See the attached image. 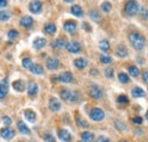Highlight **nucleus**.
Listing matches in <instances>:
<instances>
[{"mask_svg": "<svg viewBox=\"0 0 148 142\" xmlns=\"http://www.w3.org/2000/svg\"><path fill=\"white\" fill-rule=\"evenodd\" d=\"M60 107H62V105H60V102H59V100H58L57 98L51 97V98L49 99V109H50L51 111H54V113L58 111V110L60 109Z\"/></svg>", "mask_w": 148, "mask_h": 142, "instance_id": "nucleus-12", "label": "nucleus"}, {"mask_svg": "<svg viewBox=\"0 0 148 142\" xmlns=\"http://www.w3.org/2000/svg\"><path fill=\"white\" fill-rule=\"evenodd\" d=\"M0 137L5 140H12L14 137H15V130L9 127V126H6L3 128H1L0 131Z\"/></svg>", "mask_w": 148, "mask_h": 142, "instance_id": "nucleus-4", "label": "nucleus"}, {"mask_svg": "<svg viewBox=\"0 0 148 142\" xmlns=\"http://www.w3.org/2000/svg\"><path fill=\"white\" fill-rule=\"evenodd\" d=\"M7 5V0H0V8L5 7Z\"/></svg>", "mask_w": 148, "mask_h": 142, "instance_id": "nucleus-49", "label": "nucleus"}, {"mask_svg": "<svg viewBox=\"0 0 148 142\" xmlns=\"http://www.w3.org/2000/svg\"><path fill=\"white\" fill-rule=\"evenodd\" d=\"M89 16H90V18H91L92 20H95V22H98V20L100 19L99 13H98L97 10H95V9H92V10L89 12Z\"/></svg>", "mask_w": 148, "mask_h": 142, "instance_id": "nucleus-32", "label": "nucleus"}, {"mask_svg": "<svg viewBox=\"0 0 148 142\" xmlns=\"http://www.w3.org/2000/svg\"><path fill=\"white\" fill-rule=\"evenodd\" d=\"M10 17V13L6 12V10H1L0 12V20H7Z\"/></svg>", "mask_w": 148, "mask_h": 142, "instance_id": "nucleus-36", "label": "nucleus"}, {"mask_svg": "<svg viewBox=\"0 0 148 142\" xmlns=\"http://www.w3.org/2000/svg\"><path fill=\"white\" fill-rule=\"evenodd\" d=\"M132 122H133L134 124H141V123H143V118L139 117V116H137V117H134V118L132 119Z\"/></svg>", "mask_w": 148, "mask_h": 142, "instance_id": "nucleus-45", "label": "nucleus"}, {"mask_svg": "<svg viewBox=\"0 0 148 142\" xmlns=\"http://www.w3.org/2000/svg\"><path fill=\"white\" fill-rule=\"evenodd\" d=\"M77 142H84V141H77Z\"/></svg>", "mask_w": 148, "mask_h": 142, "instance_id": "nucleus-53", "label": "nucleus"}, {"mask_svg": "<svg viewBox=\"0 0 148 142\" xmlns=\"http://www.w3.org/2000/svg\"><path fill=\"white\" fill-rule=\"evenodd\" d=\"M57 135H58V138H59L60 141H63V142L72 141V134H71L67 130H65V128H60V130H58Z\"/></svg>", "mask_w": 148, "mask_h": 142, "instance_id": "nucleus-5", "label": "nucleus"}, {"mask_svg": "<svg viewBox=\"0 0 148 142\" xmlns=\"http://www.w3.org/2000/svg\"><path fill=\"white\" fill-rule=\"evenodd\" d=\"M96 142H111V140H110L108 138L104 137V135H100V137H98V138H97Z\"/></svg>", "mask_w": 148, "mask_h": 142, "instance_id": "nucleus-42", "label": "nucleus"}, {"mask_svg": "<svg viewBox=\"0 0 148 142\" xmlns=\"http://www.w3.org/2000/svg\"><path fill=\"white\" fill-rule=\"evenodd\" d=\"M100 61H101L103 64H111L112 57L106 56V55H101V56H100Z\"/></svg>", "mask_w": 148, "mask_h": 142, "instance_id": "nucleus-37", "label": "nucleus"}, {"mask_svg": "<svg viewBox=\"0 0 148 142\" xmlns=\"http://www.w3.org/2000/svg\"><path fill=\"white\" fill-rule=\"evenodd\" d=\"M46 39L45 38H37L34 41H33V47L36 48V49H42L45 46H46Z\"/></svg>", "mask_w": 148, "mask_h": 142, "instance_id": "nucleus-22", "label": "nucleus"}, {"mask_svg": "<svg viewBox=\"0 0 148 142\" xmlns=\"http://www.w3.org/2000/svg\"><path fill=\"white\" fill-rule=\"evenodd\" d=\"M43 140L46 142H56L55 139H54V137H53L50 133H46V134L43 135Z\"/></svg>", "mask_w": 148, "mask_h": 142, "instance_id": "nucleus-39", "label": "nucleus"}, {"mask_svg": "<svg viewBox=\"0 0 148 142\" xmlns=\"http://www.w3.org/2000/svg\"><path fill=\"white\" fill-rule=\"evenodd\" d=\"M2 122H3V124L7 125V126H9V125L12 124V119H10V117H8V116L2 117Z\"/></svg>", "mask_w": 148, "mask_h": 142, "instance_id": "nucleus-44", "label": "nucleus"}, {"mask_svg": "<svg viewBox=\"0 0 148 142\" xmlns=\"http://www.w3.org/2000/svg\"><path fill=\"white\" fill-rule=\"evenodd\" d=\"M146 118L148 119V110H147V113H146Z\"/></svg>", "mask_w": 148, "mask_h": 142, "instance_id": "nucleus-52", "label": "nucleus"}, {"mask_svg": "<svg viewBox=\"0 0 148 142\" xmlns=\"http://www.w3.org/2000/svg\"><path fill=\"white\" fill-rule=\"evenodd\" d=\"M65 48L67 49L69 53H77L81 50V46H80V43L76 42V41H70V42H67V44H66Z\"/></svg>", "mask_w": 148, "mask_h": 142, "instance_id": "nucleus-6", "label": "nucleus"}, {"mask_svg": "<svg viewBox=\"0 0 148 142\" xmlns=\"http://www.w3.org/2000/svg\"><path fill=\"white\" fill-rule=\"evenodd\" d=\"M116 55L120 57V58H125L128 56V49L124 44H119L116 47Z\"/></svg>", "mask_w": 148, "mask_h": 142, "instance_id": "nucleus-17", "label": "nucleus"}, {"mask_svg": "<svg viewBox=\"0 0 148 142\" xmlns=\"http://www.w3.org/2000/svg\"><path fill=\"white\" fill-rule=\"evenodd\" d=\"M64 1H66V2H72V1H74V0H64Z\"/></svg>", "mask_w": 148, "mask_h": 142, "instance_id": "nucleus-51", "label": "nucleus"}, {"mask_svg": "<svg viewBox=\"0 0 148 142\" xmlns=\"http://www.w3.org/2000/svg\"><path fill=\"white\" fill-rule=\"evenodd\" d=\"M99 48H100L103 51H107V50L111 48V44H110V42H108L107 40H101V41L99 42Z\"/></svg>", "mask_w": 148, "mask_h": 142, "instance_id": "nucleus-29", "label": "nucleus"}, {"mask_svg": "<svg viewBox=\"0 0 148 142\" xmlns=\"http://www.w3.org/2000/svg\"><path fill=\"white\" fill-rule=\"evenodd\" d=\"M17 128H18V131L22 134H25V135H30L31 134V131L27 127V125L25 124L24 122H22V121H19L17 123Z\"/></svg>", "mask_w": 148, "mask_h": 142, "instance_id": "nucleus-18", "label": "nucleus"}, {"mask_svg": "<svg viewBox=\"0 0 148 142\" xmlns=\"http://www.w3.org/2000/svg\"><path fill=\"white\" fill-rule=\"evenodd\" d=\"M19 23L24 27H31L32 24H33V18L31 17V16H29V15H25V16H23V17L21 18Z\"/></svg>", "mask_w": 148, "mask_h": 142, "instance_id": "nucleus-16", "label": "nucleus"}, {"mask_svg": "<svg viewBox=\"0 0 148 142\" xmlns=\"http://www.w3.org/2000/svg\"><path fill=\"white\" fill-rule=\"evenodd\" d=\"M64 30L70 34H74L76 31V23L74 20H67L64 24Z\"/></svg>", "mask_w": 148, "mask_h": 142, "instance_id": "nucleus-13", "label": "nucleus"}, {"mask_svg": "<svg viewBox=\"0 0 148 142\" xmlns=\"http://www.w3.org/2000/svg\"><path fill=\"white\" fill-rule=\"evenodd\" d=\"M24 116H25V118H26L29 122H31V123H34L36 119H37L36 113H34L33 110H31V109H26V110L24 111Z\"/></svg>", "mask_w": 148, "mask_h": 142, "instance_id": "nucleus-21", "label": "nucleus"}, {"mask_svg": "<svg viewBox=\"0 0 148 142\" xmlns=\"http://www.w3.org/2000/svg\"><path fill=\"white\" fill-rule=\"evenodd\" d=\"M66 44H67V41L64 38H59V39H57L53 42V47L57 48V49H63V48L66 47Z\"/></svg>", "mask_w": 148, "mask_h": 142, "instance_id": "nucleus-20", "label": "nucleus"}, {"mask_svg": "<svg viewBox=\"0 0 148 142\" xmlns=\"http://www.w3.org/2000/svg\"><path fill=\"white\" fill-rule=\"evenodd\" d=\"M115 126H116L119 130H125V127H127L125 125L123 124L122 122H120V121H116V122H115Z\"/></svg>", "mask_w": 148, "mask_h": 142, "instance_id": "nucleus-43", "label": "nucleus"}, {"mask_svg": "<svg viewBox=\"0 0 148 142\" xmlns=\"http://www.w3.org/2000/svg\"><path fill=\"white\" fill-rule=\"evenodd\" d=\"M13 88L17 92H23L26 87H25V83L23 80H16L15 82H13Z\"/></svg>", "mask_w": 148, "mask_h": 142, "instance_id": "nucleus-19", "label": "nucleus"}, {"mask_svg": "<svg viewBox=\"0 0 148 142\" xmlns=\"http://www.w3.org/2000/svg\"><path fill=\"white\" fill-rule=\"evenodd\" d=\"M104 74H105V76H106V77L112 79V77L114 76V70H113V68H106L105 72H104Z\"/></svg>", "mask_w": 148, "mask_h": 142, "instance_id": "nucleus-40", "label": "nucleus"}, {"mask_svg": "<svg viewBox=\"0 0 148 142\" xmlns=\"http://www.w3.org/2000/svg\"><path fill=\"white\" fill-rule=\"evenodd\" d=\"M131 96L134 97V98H141L145 96V91L139 88V87H134L133 89L131 90Z\"/></svg>", "mask_w": 148, "mask_h": 142, "instance_id": "nucleus-24", "label": "nucleus"}, {"mask_svg": "<svg viewBox=\"0 0 148 142\" xmlns=\"http://www.w3.org/2000/svg\"><path fill=\"white\" fill-rule=\"evenodd\" d=\"M123 142H128V141H123Z\"/></svg>", "mask_w": 148, "mask_h": 142, "instance_id": "nucleus-54", "label": "nucleus"}, {"mask_svg": "<svg viewBox=\"0 0 148 142\" xmlns=\"http://www.w3.org/2000/svg\"><path fill=\"white\" fill-rule=\"evenodd\" d=\"M128 71H129L130 75L131 76H133V77H137L138 75H139V68L137 67V66H129V68H128Z\"/></svg>", "mask_w": 148, "mask_h": 142, "instance_id": "nucleus-31", "label": "nucleus"}, {"mask_svg": "<svg viewBox=\"0 0 148 142\" xmlns=\"http://www.w3.org/2000/svg\"><path fill=\"white\" fill-rule=\"evenodd\" d=\"M76 124L79 125V126H81V127H88L89 126L87 121H84V119H82L80 117H76Z\"/></svg>", "mask_w": 148, "mask_h": 142, "instance_id": "nucleus-38", "label": "nucleus"}, {"mask_svg": "<svg viewBox=\"0 0 148 142\" xmlns=\"http://www.w3.org/2000/svg\"><path fill=\"white\" fill-rule=\"evenodd\" d=\"M143 79H144V82H146L148 84V71L144 72V74H143Z\"/></svg>", "mask_w": 148, "mask_h": 142, "instance_id": "nucleus-48", "label": "nucleus"}, {"mask_svg": "<svg viewBox=\"0 0 148 142\" xmlns=\"http://www.w3.org/2000/svg\"><path fill=\"white\" fill-rule=\"evenodd\" d=\"M45 32L47 33V34H54L56 32V25L54 23H48V24H46L45 25Z\"/></svg>", "mask_w": 148, "mask_h": 142, "instance_id": "nucleus-28", "label": "nucleus"}, {"mask_svg": "<svg viewBox=\"0 0 148 142\" xmlns=\"http://www.w3.org/2000/svg\"><path fill=\"white\" fill-rule=\"evenodd\" d=\"M89 115H90V118H91L92 121H95V122H100V121H103L104 117H105V113H104V110L100 109V108H92V109L90 110Z\"/></svg>", "mask_w": 148, "mask_h": 142, "instance_id": "nucleus-3", "label": "nucleus"}, {"mask_svg": "<svg viewBox=\"0 0 148 142\" xmlns=\"http://www.w3.org/2000/svg\"><path fill=\"white\" fill-rule=\"evenodd\" d=\"M58 80L63 83H71L73 81V74L71 72H63L58 75Z\"/></svg>", "mask_w": 148, "mask_h": 142, "instance_id": "nucleus-7", "label": "nucleus"}, {"mask_svg": "<svg viewBox=\"0 0 148 142\" xmlns=\"http://www.w3.org/2000/svg\"><path fill=\"white\" fill-rule=\"evenodd\" d=\"M46 66H47L48 70L54 71V70H57V68H58V66H59V61H58V59L55 58V57H50V58L47 59V61H46Z\"/></svg>", "mask_w": 148, "mask_h": 142, "instance_id": "nucleus-9", "label": "nucleus"}, {"mask_svg": "<svg viewBox=\"0 0 148 142\" xmlns=\"http://www.w3.org/2000/svg\"><path fill=\"white\" fill-rule=\"evenodd\" d=\"M8 93V79H3L0 82V99H2Z\"/></svg>", "mask_w": 148, "mask_h": 142, "instance_id": "nucleus-14", "label": "nucleus"}, {"mask_svg": "<svg viewBox=\"0 0 148 142\" xmlns=\"http://www.w3.org/2000/svg\"><path fill=\"white\" fill-rule=\"evenodd\" d=\"M101 9H103L105 13H110L112 9L111 2H108V1H104V2L101 3Z\"/></svg>", "mask_w": 148, "mask_h": 142, "instance_id": "nucleus-34", "label": "nucleus"}, {"mask_svg": "<svg viewBox=\"0 0 148 142\" xmlns=\"http://www.w3.org/2000/svg\"><path fill=\"white\" fill-rule=\"evenodd\" d=\"M117 101H119L120 104H125V102H128V98H127V96L121 94V96L117 98Z\"/></svg>", "mask_w": 148, "mask_h": 142, "instance_id": "nucleus-41", "label": "nucleus"}, {"mask_svg": "<svg viewBox=\"0 0 148 142\" xmlns=\"http://www.w3.org/2000/svg\"><path fill=\"white\" fill-rule=\"evenodd\" d=\"M129 41L136 50H143L146 46V39L139 32H131L129 34Z\"/></svg>", "mask_w": 148, "mask_h": 142, "instance_id": "nucleus-1", "label": "nucleus"}, {"mask_svg": "<svg viewBox=\"0 0 148 142\" xmlns=\"http://www.w3.org/2000/svg\"><path fill=\"white\" fill-rule=\"evenodd\" d=\"M81 139H82V141H84V142H92L93 139H95V135H93L92 132L86 131V132H82Z\"/></svg>", "mask_w": 148, "mask_h": 142, "instance_id": "nucleus-27", "label": "nucleus"}, {"mask_svg": "<svg viewBox=\"0 0 148 142\" xmlns=\"http://www.w3.org/2000/svg\"><path fill=\"white\" fill-rule=\"evenodd\" d=\"M124 10L129 16H134L139 10V5H138V2L136 0H129L125 3Z\"/></svg>", "mask_w": 148, "mask_h": 142, "instance_id": "nucleus-2", "label": "nucleus"}, {"mask_svg": "<svg viewBox=\"0 0 148 142\" xmlns=\"http://www.w3.org/2000/svg\"><path fill=\"white\" fill-rule=\"evenodd\" d=\"M22 65H23V67H25V68L29 70L32 66V60L30 58H23L22 59Z\"/></svg>", "mask_w": 148, "mask_h": 142, "instance_id": "nucleus-35", "label": "nucleus"}, {"mask_svg": "<svg viewBox=\"0 0 148 142\" xmlns=\"http://www.w3.org/2000/svg\"><path fill=\"white\" fill-rule=\"evenodd\" d=\"M74 65H75L76 68H79V70H83V68H86V67L88 66V61H87L86 58L80 57V58H76V59L74 60Z\"/></svg>", "mask_w": 148, "mask_h": 142, "instance_id": "nucleus-15", "label": "nucleus"}, {"mask_svg": "<svg viewBox=\"0 0 148 142\" xmlns=\"http://www.w3.org/2000/svg\"><path fill=\"white\" fill-rule=\"evenodd\" d=\"M90 96L92 97L93 99H101L104 93H103V90L100 89V87L92 85L91 89H90Z\"/></svg>", "mask_w": 148, "mask_h": 142, "instance_id": "nucleus-8", "label": "nucleus"}, {"mask_svg": "<svg viewBox=\"0 0 148 142\" xmlns=\"http://www.w3.org/2000/svg\"><path fill=\"white\" fill-rule=\"evenodd\" d=\"M71 13L73 14L74 16H76V17L83 16V10H82L81 6H79V5H73L71 7Z\"/></svg>", "mask_w": 148, "mask_h": 142, "instance_id": "nucleus-23", "label": "nucleus"}, {"mask_svg": "<svg viewBox=\"0 0 148 142\" xmlns=\"http://www.w3.org/2000/svg\"><path fill=\"white\" fill-rule=\"evenodd\" d=\"M60 98L65 101H71V98H72V91H70L69 89H63L60 91Z\"/></svg>", "mask_w": 148, "mask_h": 142, "instance_id": "nucleus-26", "label": "nucleus"}, {"mask_svg": "<svg viewBox=\"0 0 148 142\" xmlns=\"http://www.w3.org/2000/svg\"><path fill=\"white\" fill-rule=\"evenodd\" d=\"M119 80H120L121 83H128V82L130 81L129 75H128L127 73L121 72V73H119Z\"/></svg>", "mask_w": 148, "mask_h": 142, "instance_id": "nucleus-30", "label": "nucleus"}, {"mask_svg": "<svg viewBox=\"0 0 148 142\" xmlns=\"http://www.w3.org/2000/svg\"><path fill=\"white\" fill-rule=\"evenodd\" d=\"M141 15L144 18H148V12L146 8H141Z\"/></svg>", "mask_w": 148, "mask_h": 142, "instance_id": "nucleus-47", "label": "nucleus"}, {"mask_svg": "<svg viewBox=\"0 0 148 142\" xmlns=\"http://www.w3.org/2000/svg\"><path fill=\"white\" fill-rule=\"evenodd\" d=\"M7 36L9 40H15L18 38V31L17 30H10L8 33H7Z\"/></svg>", "mask_w": 148, "mask_h": 142, "instance_id": "nucleus-33", "label": "nucleus"}, {"mask_svg": "<svg viewBox=\"0 0 148 142\" xmlns=\"http://www.w3.org/2000/svg\"><path fill=\"white\" fill-rule=\"evenodd\" d=\"M29 70L32 72L33 74H37V75H42L43 72H45L43 71V67L40 64H32V66Z\"/></svg>", "mask_w": 148, "mask_h": 142, "instance_id": "nucleus-25", "label": "nucleus"}, {"mask_svg": "<svg viewBox=\"0 0 148 142\" xmlns=\"http://www.w3.org/2000/svg\"><path fill=\"white\" fill-rule=\"evenodd\" d=\"M82 26H83V29H84L86 31H89V32L91 31V27L89 26V24H88L87 22H84V23H82Z\"/></svg>", "mask_w": 148, "mask_h": 142, "instance_id": "nucleus-46", "label": "nucleus"}, {"mask_svg": "<svg viewBox=\"0 0 148 142\" xmlns=\"http://www.w3.org/2000/svg\"><path fill=\"white\" fill-rule=\"evenodd\" d=\"M97 73H98V72H97V70H96V68H93V71L91 72V74H97Z\"/></svg>", "mask_w": 148, "mask_h": 142, "instance_id": "nucleus-50", "label": "nucleus"}, {"mask_svg": "<svg viewBox=\"0 0 148 142\" xmlns=\"http://www.w3.org/2000/svg\"><path fill=\"white\" fill-rule=\"evenodd\" d=\"M41 7H42V5H41V2H40L39 0H32V1L30 2V5H29V9H30V12L33 13V14L40 13Z\"/></svg>", "mask_w": 148, "mask_h": 142, "instance_id": "nucleus-10", "label": "nucleus"}, {"mask_svg": "<svg viewBox=\"0 0 148 142\" xmlns=\"http://www.w3.org/2000/svg\"><path fill=\"white\" fill-rule=\"evenodd\" d=\"M26 90H27V93H29L30 97H34L39 92V85L36 82H30L27 84V87H26Z\"/></svg>", "mask_w": 148, "mask_h": 142, "instance_id": "nucleus-11", "label": "nucleus"}]
</instances>
